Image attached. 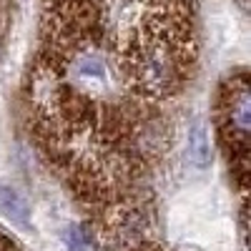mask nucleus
I'll list each match as a JSON object with an SVG mask.
<instances>
[{"instance_id": "f257e3e1", "label": "nucleus", "mask_w": 251, "mask_h": 251, "mask_svg": "<svg viewBox=\"0 0 251 251\" xmlns=\"http://www.w3.org/2000/svg\"><path fill=\"white\" fill-rule=\"evenodd\" d=\"M181 75V53L174 40L153 35L136 58V78L151 96H166L176 88Z\"/></svg>"}, {"instance_id": "f03ea898", "label": "nucleus", "mask_w": 251, "mask_h": 251, "mask_svg": "<svg viewBox=\"0 0 251 251\" xmlns=\"http://www.w3.org/2000/svg\"><path fill=\"white\" fill-rule=\"evenodd\" d=\"M226 116H228V128H231L234 138L246 143L249 128H251V100H249V86L246 83H236V86L231 88Z\"/></svg>"}, {"instance_id": "7ed1b4c3", "label": "nucleus", "mask_w": 251, "mask_h": 251, "mask_svg": "<svg viewBox=\"0 0 251 251\" xmlns=\"http://www.w3.org/2000/svg\"><path fill=\"white\" fill-rule=\"evenodd\" d=\"M0 214H3L10 224H15L23 231L33 228V219H30V203L23 199V194L15 191L13 186L0 181Z\"/></svg>"}, {"instance_id": "20e7f679", "label": "nucleus", "mask_w": 251, "mask_h": 251, "mask_svg": "<svg viewBox=\"0 0 251 251\" xmlns=\"http://www.w3.org/2000/svg\"><path fill=\"white\" fill-rule=\"evenodd\" d=\"M188 161L201 171L211 166V143H208V133L201 118H196L188 128Z\"/></svg>"}, {"instance_id": "39448f33", "label": "nucleus", "mask_w": 251, "mask_h": 251, "mask_svg": "<svg viewBox=\"0 0 251 251\" xmlns=\"http://www.w3.org/2000/svg\"><path fill=\"white\" fill-rule=\"evenodd\" d=\"M63 244H66L71 251H93V241H91V234L86 231L83 226H66L60 234Z\"/></svg>"}, {"instance_id": "423d86ee", "label": "nucleus", "mask_w": 251, "mask_h": 251, "mask_svg": "<svg viewBox=\"0 0 251 251\" xmlns=\"http://www.w3.org/2000/svg\"><path fill=\"white\" fill-rule=\"evenodd\" d=\"M0 53H3V48H0Z\"/></svg>"}]
</instances>
